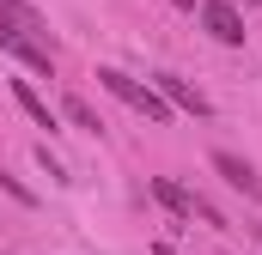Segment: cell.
<instances>
[{"label":"cell","mask_w":262,"mask_h":255,"mask_svg":"<svg viewBox=\"0 0 262 255\" xmlns=\"http://www.w3.org/2000/svg\"><path fill=\"white\" fill-rule=\"evenodd\" d=\"M213 170L244 194V200H262V176H256V164H250V158H238V152H226V146H220V152H213Z\"/></svg>","instance_id":"277c9868"},{"label":"cell","mask_w":262,"mask_h":255,"mask_svg":"<svg viewBox=\"0 0 262 255\" xmlns=\"http://www.w3.org/2000/svg\"><path fill=\"white\" fill-rule=\"evenodd\" d=\"M201 24H207V37L226 43V49L244 43V12H238L232 0H201Z\"/></svg>","instance_id":"3957f363"},{"label":"cell","mask_w":262,"mask_h":255,"mask_svg":"<svg viewBox=\"0 0 262 255\" xmlns=\"http://www.w3.org/2000/svg\"><path fill=\"white\" fill-rule=\"evenodd\" d=\"M98 85H104L110 97H122L128 110H140L146 122H171V104H165V97H159L152 85H140V79H128L122 67H98Z\"/></svg>","instance_id":"6da1fadb"},{"label":"cell","mask_w":262,"mask_h":255,"mask_svg":"<svg viewBox=\"0 0 262 255\" xmlns=\"http://www.w3.org/2000/svg\"><path fill=\"white\" fill-rule=\"evenodd\" d=\"M152 255H177V249H171V243H152Z\"/></svg>","instance_id":"8fae6325"},{"label":"cell","mask_w":262,"mask_h":255,"mask_svg":"<svg viewBox=\"0 0 262 255\" xmlns=\"http://www.w3.org/2000/svg\"><path fill=\"white\" fill-rule=\"evenodd\" d=\"M12 104H18V110H25L37 128H49V134H55V110H49V104L31 91V79H12Z\"/></svg>","instance_id":"ba28073f"},{"label":"cell","mask_w":262,"mask_h":255,"mask_svg":"<svg viewBox=\"0 0 262 255\" xmlns=\"http://www.w3.org/2000/svg\"><path fill=\"white\" fill-rule=\"evenodd\" d=\"M61 116H67V122H73V128H92V134L104 128V116H98V110H92L85 97H67V104H61Z\"/></svg>","instance_id":"9c48e42d"},{"label":"cell","mask_w":262,"mask_h":255,"mask_svg":"<svg viewBox=\"0 0 262 255\" xmlns=\"http://www.w3.org/2000/svg\"><path fill=\"white\" fill-rule=\"evenodd\" d=\"M0 49L6 55H18V61L31 67V73H43V79H55V55L37 43V37H12V31H0Z\"/></svg>","instance_id":"8992f818"},{"label":"cell","mask_w":262,"mask_h":255,"mask_svg":"<svg viewBox=\"0 0 262 255\" xmlns=\"http://www.w3.org/2000/svg\"><path fill=\"white\" fill-rule=\"evenodd\" d=\"M0 189H6V194H12V200H25V207H31V200H37V194H31V189H25V183H18V176H6V170H0Z\"/></svg>","instance_id":"30bf717a"},{"label":"cell","mask_w":262,"mask_h":255,"mask_svg":"<svg viewBox=\"0 0 262 255\" xmlns=\"http://www.w3.org/2000/svg\"><path fill=\"white\" fill-rule=\"evenodd\" d=\"M152 200H159L165 213H177V219H201V225L226 231V219H220V213H213L195 189H183V183H171V176H152Z\"/></svg>","instance_id":"7a4b0ae2"},{"label":"cell","mask_w":262,"mask_h":255,"mask_svg":"<svg viewBox=\"0 0 262 255\" xmlns=\"http://www.w3.org/2000/svg\"><path fill=\"white\" fill-rule=\"evenodd\" d=\"M0 31H12V37H37V31H43V18H37L25 0H0Z\"/></svg>","instance_id":"52a82bcc"},{"label":"cell","mask_w":262,"mask_h":255,"mask_svg":"<svg viewBox=\"0 0 262 255\" xmlns=\"http://www.w3.org/2000/svg\"><path fill=\"white\" fill-rule=\"evenodd\" d=\"M152 91H159L165 104H177V110H189V116H207V110H213V104L201 97L195 85H189V79H177V73H159V79H152Z\"/></svg>","instance_id":"5b68a950"}]
</instances>
